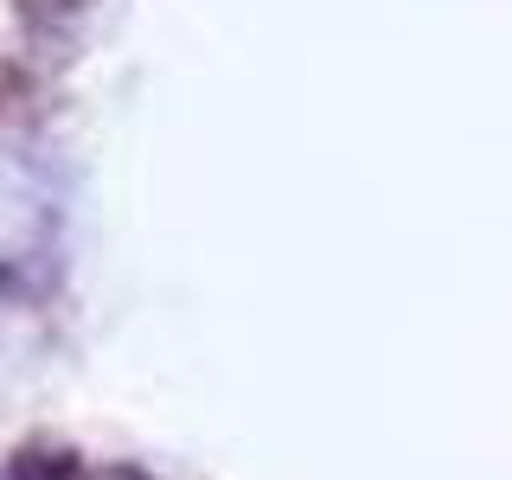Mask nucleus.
I'll return each instance as SVG.
<instances>
[{
    "label": "nucleus",
    "mask_w": 512,
    "mask_h": 480,
    "mask_svg": "<svg viewBox=\"0 0 512 480\" xmlns=\"http://www.w3.org/2000/svg\"><path fill=\"white\" fill-rule=\"evenodd\" d=\"M13 199V212H7V224H0V231H7V244H26V237H39V224L32 218H45V192H39V173H20V180L13 186H0Z\"/></svg>",
    "instance_id": "1"
}]
</instances>
